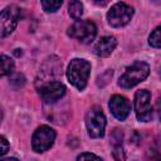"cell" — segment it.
I'll use <instances>...</instances> for the list:
<instances>
[{"mask_svg": "<svg viewBox=\"0 0 161 161\" xmlns=\"http://www.w3.org/2000/svg\"><path fill=\"white\" fill-rule=\"evenodd\" d=\"M55 140V132L49 126H40L33 135L31 147L35 152H44L53 145Z\"/></svg>", "mask_w": 161, "mask_h": 161, "instance_id": "obj_7", "label": "cell"}, {"mask_svg": "<svg viewBox=\"0 0 161 161\" xmlns=\"http://www.w3.org/2000/svg\"><path fill=\"white\" fill-rule=\"evenodd\" d=\"M132 15H133V9L130 5H127L126 3H117L107 13V20L111 26L121 28L130 23Z\"/></svg>", "mask_w": 161, "mask_h": 161, "instance_id": "obj_5", "label": "cell"}, {"mask_svg": "<svg viewBox=\"0 0 161 161\" xmlns=\"http://www.w3.org/2000/svg\"><path fill=\"white\" fill-rule=\"evenodd\" d=\"M65 93V87L63 83L53 80L43 84L39 89L40 98L44 103H54L58 99H60Z\"/></svg>", "mask_w": 161, "mask_h": 161, "instance_id": "obj_9", "label": "cell"}, {"mask_svg": "<svg viewBox=\"0 0 161 161\" xmlns=\"http://www.w3.org/2000/svg\"><path fill=\"white\" fill-rule=\"evenodd\" d=\"M68 35L79 40L80 43L88 44L97 35V26L91 20H78L68 28Z\"/></svg>", "mask_w": 161, "mask_h": 161, "instance_id": "obj_3", "label": "cell"}, {"mask_svg": "<svg viewBox=\"0 0 161 161\" xmlns=\"http://www.w3.org/2000/svg\"><path fill=\"white\" fill-rule=\"evenodd\" d=\"M116 45H117V40L114 36H111V35L103 36L94 45V53L98 57H108L114 50Z\"/></svg>", "mask_w": 161, "mask_h": 161, "instance_id": "obj_11", "label": "cell"}, {"mask_svg": "<svg viewBox=\"0 0 161 161\" xmlns=\"http://www.w3.org/2000/svg\"><path fill=\"white\" fill-rule=\"evenodd\" d=\"M86 126L88 135L93 138H99L104 135L106 117L99 107H92L86 114Z\"/></svg>", "mask_w": 161, "mask_h": 161, "instance_id": "obj_4", "label": "cell"}, {"mask_svg": "<svg viewBox=\"0 0 161 161\" xmlns=\"http://www.w3.org/2000/svg\"><path fill=\"white\" fill-rule=\"evenodd\" d=\"M150 73V67L145 62H135L126 68L125 73L119 77L118 84L122 88H132L140 82L145 80Z\"/></svg>", "mask_w": 161, "mask_h": 161, "instance_id": "obj_2", "label": "cell"}, {"mask_svg": "<svg viewBox=\"0 0 161 161\" xmlns=\"http://www.w3.org/2000/svg\"><path fill=\"white\" fill-rule=\"evenodd\" d=\"M13 69H14V60L10 57L3 54L1 55V75L10 74Z\"/></svg>", "mask_w": 161, "mask_h": 161, "instance_id": "obj_13", "label": "cell"}, {"mask_svg": "<svg viewBox=\"0 0 161 161\" xmlns=\"http://www.w3.org/2000/svg\"><path fill=\"white\" fill-rule=\"evenodd\" d=\"M77 161H102L101 157L96 156L94 153H89V152H84V153H80L77 158Z\"/></svg>", "mask_w": 161, "mask_h": 161, "instance_id": "obj_17", "label": "cell"}, {"mask_svg": "<svg viewBox=\"0 0 161 161\" xmlns=\"http://www.w3.org/2000/svg\"><path fill=\"white\" fill-rule=\"evenodd\" d=\"M21 10L16 5H10L5 8L0 14V33L1 36H6L11 34L18 24V20L20 19Z\"/></svg>", "mask_w": 161, "mask_h": 161, "instance_id": "obj_8", "label": "cell"}, {"mask_svg": "<svg viewBox=\"0 0 161 161\" xmlns=\"http://www.w3.org/2000/svg\"><path fill=\"white\" fill-rule=\"evenodd\" d=\"M109 109L112 112V114L119 119V121H123L127 118V116L130 114V109H131V106H130V102L126 97L123 96H119V94H114L111 99H109Z\"/></svg>", "mask_w": 161, "mask_h": 161, "instance_id": "obj_10", "label": "cell"}, {"mask_svg": "<svg viewBox=\"0 0 161 161\" xmlns=\"http://www.w3.org/2000/svg\"><path fill=\"white\" fill-rule=\"evenodd\" d=\"M156 113H157L158 119L161 121V98H158L156 102Z\"/></svg>", "mask_w": 161, "mask_h": 161, "instance_id": "obj_20", "label": "cell"}, {"mask_svg": "<svg viewBox=\"0 0 161 161\" xmlns=\"http://www.w3.org/2000/svg\"><path fill=\"white\" fill-rule=\"evenodd\" d=\"M160 77H161V69H160Z\"/></svg>", "mask_w": 161, "mask_h": 161, "instance_id": "obj_22", "label": "cell"}, {"mask_svg": "<svg viewBox=\"0 0 161 161\" xmlns=\"http://www.w3.org/2000/svg\"><path fill=\"white\" fill-rule=\"evenodd\" d=\"M68 11H69V15L78 21V19H80L82 14H83V5L80 1H72L69 4V8H68Z\"/></svg>", "mask_w": 161, "mask_h": 161, "instance_id": "obj_12", "label": "cell"}, {"mask_svg": "<svg viewBox=\"0 0 161 161\" xmlns=\"http://www.w3.org/2000/svg\"><path fill=\"white\" fill-rule=\"evenodd\" d=\"M89 73H91V64L84 59L74 58L68 64V69H67L68 80L79 91L84 89V87L87 86Z\"/></svg>", "mask_w": 161, "mask_h": 161, "instance_id": "obj_1", "label": "cell"}, {"mask_svg": "<svg viewBox=\"0 0 161 161\" xmlns=\"http://www.w3.org/2000/svg\"><path fill=\"white\" fill-rule=\"evenodd\" d=\"M151 94L146 89H140L135 94V113L138 121L148 122L152 118V107L150 103Z\"/></svg>", "mask_w": 161, "mask_h": 161, "instance_id": "obj_6", "label": "cell"}, {"mask_svg": "<svg viewBox=\"0 0 161 161\" xmlns=\"http://www.w3.org/2000/svg\"><path fill=\"white\" fill-rule=\"evenodd\" d=\"M148 43L153 48H161V25L157 26L150 35Z\"/></svg>", "mask_w": 161, "mask_h": 161, "instance_id": "obj_14", "label": "cell"}, {"mask_svg": "<svg viewBox=\"0 0 161 161\" xmlns=\"http://www.w3.org/2000/svg\"><path fill=\"white\" fill-rule=\"evenodd\" d=\"M0 145H1L0 155H1V156H4V155L8 152V150H9V143H8V141H6V138H5L4 136H1V137H0Z\"/></svg>", "mask_w": 161, "mask_h": 161, "instance_id": "obj_19", "label": "cell"}, {"mask_svg": "<svg viewBox=\"0 0 161 161\" xmlns=\"http://www.w3.org/2000/svg\"><path fill=\"white\" fill-rule=\"evenodd\" d=\"M42 6L47 13H55L62 6V1H42Z\"/></svg>", "mask_w": 161, "mask_h": 161, "instance_id": "obj_15", "label": "cell"}, {"mask_svg": "<svg viewBox=\"0 0 161 161\" xmlns=\"http://www.w3.org/2000/svg\"><path fill=\"white\" fill-rule=\"evenodd\" d=\"M122 138H123L122 132H121L118 128L113 130V132H112V135H111V141H112V143H113L114 146H121V145H122Z\"/></svg>", "mask_w": 161, "mask_h": 161, "instance_id": "obj_16", "label": "cell"}, {"mask_svg": "<svg viewBox=\"0 0 161 161\" xmlns=\"http://www.w3.org/2000/svg\"><path fill=\"white\" fill-rule=\"evenodd\" d=\"M1 161H19V160L15 157H6V158H3Z\"/></svg>", "mask_w": 161, "mask_h": 161, "instance_id": "obj_21", "label": "cell"}, {"mask_svg": "<svg viewBox=\"0 0 161 161\" xmlns=\"http://www.w3.org/2000/svg\"><path fill=\"white\" fill-rule=\"evenodd\" d=\"M113 157L116 161H123L125 160V152L122 146H114L113 148Z\"/></svg>", "mask_w": 161, "mask_h": 161, "instance_id": "obj_18", "label": "cell"}]
</instances>
